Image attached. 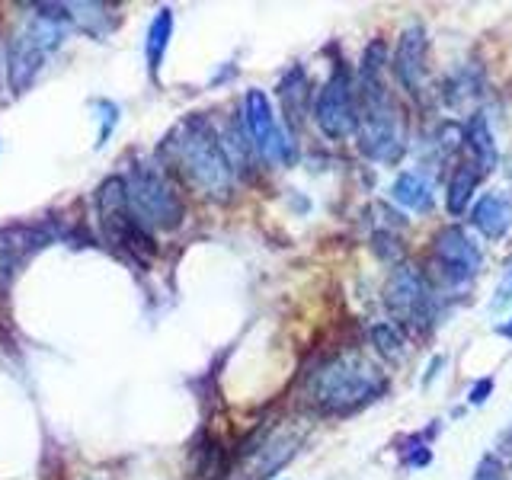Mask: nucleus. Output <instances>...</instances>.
Returning <instances> with one entry per match:
<instances>
[{
	"label": "nucleus",
	"mask_w": 512,
	"mask_h": 480,
	"mask_svg": "<svg viewBox=\"0 0 512 480\" xmlns=\"http://www.w3.org/2000/svg\"><path fill=\"white\" fill-rule=\"evenodd\" d=\"M359 148L368 160H394L404 154V119L394 96L384 84V45L372 42L365 48L359 71Z\"/></svg>",
	"instance_id": "obj_1"
},
{
	"label": "nucleus",
	"mask_w": 512,
	"mask_h": 480,
	"mask_svg": "<svg viewBox=\"0 0 512 480\" xmlns=\"http://www.w3.org/2000/svg\"><path fill=\"white\" fill-rule=\"evenodd\" d=\"M164 157L183 180L205 199H228L234 189V167L221 138L205 116H186L164 141Z\"/></svg>",
	"instance_id": "obj_2"
},
{
	"label": "nucleus",
	"mask_w": 512,
	"mask_h": 480,
	"mask_svg": "<svg viewBox=\"0 0 512 480\" xmlns=\"http://www.w3.org/2000/svg\"><path fill=\"white\" fill-rule=\"evenodd\" d=\"M384 388H388V378L362 352H336V356L320 362L304 381V394L320 413L362 410L365 404L378 400Z\"/></svg>",
	"instance_id": "obj_3"
},
{
	"label": "nucleus",
	"mask_w": 512,
	"mask_h": 480,
	"mask_svg": "<svg viewBox=\"0 0 512 480\" xmlns=\"http://www.w3.org/2000/svg\"><path fill=\"white\" fill-rule=\"evenodd\" d=\"M68 23V7L42 4L20 32H13V39L7 42V77L13 93H26L32 87L45 58L64 42V26Z\"/></svg>",
	"instance_id": "obj_4"
},
{
	"label": "nucleus",
	"mask_w": 512,
	"mask_h": 480,
	"mask_svg": "<svg viewBox=\"0 0 512 480\" xmlns=\"http://www.w3.org/2000/svg\"><path fill=\"white\" fill-rule=\"evenodd\" d=\"M128 212L141 231H170L183 221V199L167 180V173L154 164L132 167L125 180Z\"/></svg>",
	"instance_id": "obj_5"
},
{
	"label": "nucleus",
	"mask_w": 512,
	"mask_h": 480,
	"mask_svg": "<svg viewBox=\"0 0 512 480\" xmlns=\"http://www.w3.org/2000/svg\"><path fill=\"white\" fill-rule=\"evenodd\" d=\"M317 128L333 141H346L359 132V90L346 68H333L314 100Z\"/></svg>",
	"instance_id": "obj_6"
},
{
	"label": "nucleus",
	"mask_w": 512,
	"mask_h": 480,
	"mask_svg": "<svg viewBox=\"0 0 512 480\" xmlns=\"http://www.w3.org/2000/svg\"><path fill=\"white\" fill-rule=\"evenodd\" d=\"M244 128L250 135L253 151L260 154L269 164H295V141L285 135V128L279 125L276 112H272V103L263 90H247L244 96Z\"/></svg>",
	"instance_id": "obj_7"
},
{
	"label": "nucleus",
	"mask_w": 512,
	"mask_h": 480,
	"mask_svg": "<svg viewBox=\"0 0 512 480\" xmlns=\"http://www.w3.org/2000/svg\"><path fill=\"white\" fill-rule=\"evenodd\" d=\"M384 304L397 324L423 330L432 320V292L426 276L416 266H397L384 285Z\"/></svg>",
	"instance_id": "obj_8"
},
{
	"label": "nucleus",
	"mask_w": 512,
	"mask_h": 480,
	"mask_svg": "<svg viewBox=\"0 0 512 480\" xmlns=\"http://www.w3.org/2000/svg\"><path fill=\"white\" fill-rule=\"evenodd\" d=\"M100 221H103V234L109 244L125 247L132 253H148L151 237L148 231H141L132 212H128V196H125V180L122 176H109L100 186Z\"/></svg>",
	"instance_id": "obj_9"
},
{
	"label": "nucleus",
	"mask_w": 512,
	"mask_h": 480,
	"mask_svg": "<svg viewBox=\"0 0 512 480\" xmlns=\"http://www.w3.org/2000/svg\"><path fill=\"white\" fill-rule=\"evenodd\" d=\"M432 253H436V263L442 269V276L448 285H464L471 282L480 269H484V253L474 244V240L464 234L455 224H448L432 240Z\"/></svg>",
	"instance_id": "obj_10"
},
{
	"label": "nucleus",
	"mask_w": 512,
	"mask_h": 480,
	"mask_svg": "<svg viewBox=\"0 0 512 480\" xmlns=\"http://www.w3.org/2000/svg\"><path fill=\"white\" fill-rule=\"evenodd\" d=\"M298 445H301V436L292 429L269 432L260 445L247 448V455L240 458V464L231 471L228 480H269L272 474L282 471L285 464L295 458Z\"/></svg>",
	"instance_id": "obj_11"
},
{
	"label": "nucleus",
	"mask_w": 512,
	"mask_h": 480,
	"mask_svg": "<svg viewBox=\"0 0 512 480\" xmlns=\"http://www.w3.org/2000/svg\"><path fill=\"white\" fill-rule=\"evenodd\" d=\"M394 74L404 84L407 93L420 96L426 87V29L407 26L400 32L397 52H394Z\"/></svg>",
	"instance_id": "obj_12"
},
{
	"label": "nucleus",
	"mask_w": 512,
	"mask_h": 480,
	"mask_svg": "<svg viewBox=\"0 0 512 480\" xmlns=\"http://www.w3.org/2000/svg\"><path fill=\"white\" fill-rule=\"evenodd\" d=\"M45 228H10L0 234V288L10 285L13 272L29 260L39 247H45Z\"/></svg>",
	"instance_id": "obj_13"
},
{
	"label": "nucleus",
	"mask_w": 512,
	"mask_h": 480,
	"mask_svg": "<svg viewBox=\"0 0 512 480\" xmlns=\"http://www.w3.org/2000/svg\"><path fill=\"white\" fill-rule=\"evenodd\" d=\"M471 224L490 240L509 234V228H512V199L506 196V192H484V196L471 205Z\"/></svg>",
	"instance_id": "obj_14"
},
{
	"label": "nucleus",
	"mask_w": 512,
	"mask_h": 480,
	"mask_svg": "<svg viewBox=\"0 0 512 480\" xmlns=\"http://www.w3.org/2000/svg\"><path fill=\"white\" fill-rule=\"evenodd\" d=\"M391 196L397 205L410 208V212H420V215L432 212V183L420 173H410V170L400 173L391 186Z\"/></svg>",
	"instance_id": "obj_15"
},
{
	"label": "nucleus",
	"mask_w": 512,
	"mask_h": 480,
	"mask_svg": "<svg viewBox=\"0 0 512 480\" xmlns=\"http://www.w3.org/2000/svg\"><path fill=\"white\" fill-rule=\"evenodd\" d=\"M480 173L474 164H458L448 176V192H445V205L452 215H461L468 212L471 202H474V192H477V183H480Z\"/></svg>",
	"instance_id": "obj_16"
},
{
	"label": "nucleus",
	"mask_w": 512,
	"mask_h": 480,
	"mask_svg": "<svg viewBox=\"0 0 512 480\" xmlns=\"http://www.w3.org/2000/svg\"><path fill=\"white\" fill-rule=\"evenodd\" d=\"M170 36H173V10L164 7V10H157V16L151 20V26H148V42H144V55H148V71L154 77L160 71V64H164Z\"/></svg>",
	"instance_id": "obj_17"
},
{
	"label": "nucleus",
	"mask_w": 512,
	"mask_h": 480,
	"mask_svg": "<svg viewBox=\"0 0 512 480\" xmlns=\"http://www.w3.org/2000/svg\"><path fill=\"white\" fill-rule=\"evenodd\" d=\"M468 148L474 154V167H480V173H487L496 167V141H493V132H490V125L484 116H474L471 125H468Z\"/></svg>",
	"instance_id": "obj_18"
},
{
	"label": "nucleus",
	"mask_w": 512,
	"mask_h": 480,
	"mask_svg": "<svg viewBox=\"0 0 512 480\" xmlns=\"http://www.w3.org/2000/svg\"><path fill=\"white\" fill-rule=\"evenodd\" d=\"M68 20L77 23L80 29H87L90 36H106V23H109V13L106 4H71L68 7Z\"/></svg>",
	"instance_id": "obj_19"
},
{
	"label": "nucleus",
	"mask_w": 512,
	"mask_h": 480,
	"mask_svg": "<svg viewBox=\"0 0 512 480\" xmlns=\"http://www.w3.org/2000/svg\"><path fill=\"white\" fill-rule=\"evenodd\" d=\"M372 343L378 346V352L384 359H400L404 356V336H400V330L394 324H375L372 327Z\"/></svg>",
	"instance_id": "obj_20"
},
{
	"label": "nucleus",
	"mask_w": 512,
	"mask_h": 480,
	"mask_svg": "<svg viewBox=\"0 0 512 480\" xmlns=\"http://www.w3.org/2000/svg\"><path fill=\"white\" fill-rule=\"evenodd\" d=\"M93 109L100 112V141H96V148H103L112 135V128H116V122H119V106L109 103V100H96Z\"/></svg>",
	"instance_id": "obj_21"
},
{
	"label": "nucleus",
	"mask_w": 512,
	"mask_h": 480,
	"mask_svg": "<svg viewBox=\"0 0 512 480\" xmlns=\"http://www.w3.org/2000/svg\"><path fill=\"white\" fill-rule=\"evenodd\" d=\"M474 480H503V464L496 458H484V461H480Z\"/></svg>",
	"instance_id": "obj_22"
},
{
	"label": "nucleus",
	"mask_w": 512,
	"mask_h": 480,
	"mask_svg": "<svg viewBox=\"0 0 512 480\" xmlns=\"http://www.w3.org/2000/svg\"><path fill=\"white\" fill-rule=\"evenodd\" d=\"M490 391H493V378H480L474 388H471V394H468V400L474 407H480V404H487V397H490Z\"/></svg>",
	"instance_id": "obj_23"
},
{
	"label": "nucleus",
	"mask_w": 512,
	"mask_h": 480,
	"mask_svg": "<svg viewBox=\"0 0 512 480\" xmlns=\"http://www.w3.org/2000/svg\"><path fill=\"white\" fill-rule=\"evenodd\" d=\"M509 301H512V269L506 272V282L500 285V292H496V298H493V311H500Z\"/></svg>",
	"instance_id": "obj_24"
},
{
	"label": "nucleus",
	"mask_w": 512,
	"mask_h": 480,
	"mask_svg": "<svg viewBox=\"0 0 512 480\" xmlns=\"http://www.w3.org/2000/svg\"><path fill=\"white\" fill-rule=\"evenodd\" d=\"M503 455H506V461H509V471H512V442L503 448Z\"/></svg>",
	"instance_id": "obj_25"
},
{
	"label": "nucleus",
	"mask_w": 512,
	"mask_h": 480,
	"mask_svg": "<svg viewBox=\"0 0 512 480\" xmlns=\"http://www.w3.org/2000/svg\"><path fill=\"white\" fill-rule=\"evenodd\" d=\"M500 333H506V336H512V324H506V327H500Z\"/></svg>",
	"instance_id": "obj_26"
}]
</instances>
